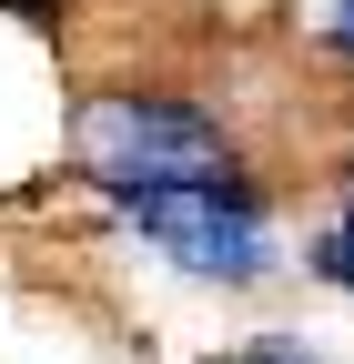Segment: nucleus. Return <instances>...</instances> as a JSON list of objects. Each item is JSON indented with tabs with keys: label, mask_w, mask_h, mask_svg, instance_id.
I'll list each match as a JSON object with an SVG mask.
<instances>
[{
	"label": "nucleus",
	"mask_w": 354,
	"mask_h": 364,
	"mask_svg": "<svg viewBox=\"0 0 354 364\" xmlns=\"http://www.w3.org/2000/svg\"><path fill=\"white\" fill-rule=\"evenodd\" d=\"M61 162L92 203H122V193H162V182L243 172V122L193 81H102L71 102Z\"/></svg>",
	"instance_id": "nucleus-1"
},
{
	"label": "nucleus",
	"mask_w": 354,
	"mask_h": 364,
	"mask_svg": "<svg viewBox=\"0 0 354 364\" xmlns=\"http://www.w3.org/2000/svg\"><path fill=\"white\" fill-rule=\"evenodd\" d=\"M102 223H112L122 253H142L152 273H172V284H193V294H263V284L294 263V243H284V193H274L253 162H243V172H213V182L122 193V203H102Z\"/></svg>",
	"instance_id": "nucleus-2"
},
{
	"label": "nucleus",
	"mask_w": 354,
	"mask_h": 364,
	"mask_svg": "<svg viewBox=\"0 0 354 364\" xmlns=\"http://www.w3.org/2000/svg\"><path fill=\"white\" fill-rule=\"evenodd\" d=\"M304 284H324V294H344L354 304V162L334 172V203H324V223H314V233H304Z\"/></svg>",
	"instance_id": "nucleus-3"
},
{
	"label": "nucleus",
	"mask_w": 354,
	"mask_h": 364,
	"mask_svg": "<svg viewBox=\"0 0 354 364\" xmlns=\"http://www.w3.org/2000/svg\"><path fill=\"white\" fill-rule=\"evenodd\" d=\"M193 364H334L314 334H294V324H263V334H243V344H213V354H193Z\"/></svg>",
	"instance_id": "nucleus-4"
},
{
	"label": "nucleus",
	"mask_w": 354,
	"mask_h": 364,
	"mask_svg": "<svg viewBox=\"0 0 354 364\" xmlns=\"http://www.w3.org/2000/svg\"><path fill=\"white\" fill-rule=\"evenodd\" d=\"M314 51L334 71H354V0H314Z\"/></svg>",
	"instance_id": "nucleus-5"
},
{
	"label": "nucleus",
	"mask_w": 354,
	"mask_h": 364,
	"mask_svg": "<svg viewBox=\"0 0 354 364\" xmlns=\"http://www.w3.org/2000/svg\"><path fill=\"white\" fill-rule=\"evenodd\" d=\"M71 0H0V21H21V31H61Z\"/></svg>",
	"instance_id": "nucleus-6"
}]
</instances>
